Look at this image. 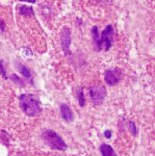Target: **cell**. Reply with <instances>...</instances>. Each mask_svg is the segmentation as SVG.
<instances>
[{
  "label": "cell",
  "instance_id": "obj_14",
  "mask_svg": "<svg viewBox=\"0 0 155 156\" xmlns=\"http://www.w3.org/2000/svg\"><path fill=\"white\" fill-rule=\"evenodd\" d=\"M104 135H105L106 138H109L111 136V131H109V130H106L105 132H104Z\"/></svg>",
  "mask_w": 155,
  "mask_h": 156
},
{
  "label": "cell",
  "instance_id": "obj_15",
  "mask_svg": "<svg viewBox=\"0 0 155 156\" xmlns=\"http://www.w3.org/2000/svg\"><path fill=\"white\" fill-rule=\"evenodd\" d=\"M20 1H26V2H29V3H34L36 0H20Z\"/></svg>",
  "mask_w": 155,
  "mask_h": 156
},
{
  "label": "cell",
  "instance_id": "obj_8",
  "mask_svg": "<svg viewBox=\"0 0 155 156\" xmlns=\"http://www.w3.org/2000/svg\"><path fill=\"white\" fill-rule=\"evenodd\" d=\"M100 151L102 153V156H117L114 150L107 144H102L100 147Z\"/></svg>",
  "mask_w": 155,
  "mask_h": 156
},
{
  "label": "cell",
  "instance_id": "obj_16",
  "mask_svg": "<svg viewBox=\"0 0 155 156\" xmlns=\"http://www.w3.org/2000/svg\"><path fill=\"white\" fill-rule=\"evenodd\" d=\"M3 25H2V23H1V21H0V30H2V29H3Z\"/></svg>",
  "mask_w": 155,
  "mask_h": 156
},
{
  "label": "cell",
  "instance_id": "obj_11",
  "mask_svg": "<svg viewBox=\"0 0 155 156\" xmlns=\"http://www.w3.org/2000/svg\"><path fill=\"white\" fill-rule=\"evenodd\" d=\"M78 100H79V104L80 106H84V103H86V100H84V95H83V90L80 89L78 93Z\"/></svg>",
  "mask_w": 155,
  "mask_h": 156
},
{
  "label": "cell",
  "instance_id": "obj_12",
  "mask_svg": "<svg viewBox=\"0 0 155 156\" xmlns=\"http://www.w3.org/2000/svg\"><path fill=\"white\" fill-rule=\"evenodd\" d=\"M129 125H130V129L132 130V133H133V134H136V125H134V124H133V123H132V122H129Z\"/></svg>",
  "mask_w": 155,
  "mask_h": 156
},
{
  "label": "cell",
  "instance_id": "obj_4",
  "mask_svg": "<svg viewBox=\"0 0 155 156\" xmlns=\"http://www.w3.org/2000/svg\"><path fill=\"white\" fill-rule=\"evenodd\" d=\"M91 99L95 105H100L105 98V89L101 85H95L90 89Z\"/></svg>",
  "mask_w": 155,
  "mask_h": 156
},
{
  "label": "cell",
  "instance_id": "obj_9",
  "mask_svg": "<svg viewBox=\"0 0 155 156\" xmlns=\"http://www.w3.org/2000/svg\"><path fill=\"white\" fill-rule=\"evenodd\" d=\"M17 67H18V69H19V72L21 73L23 76H25L26 78H30L31 73H30V71H29L28 68L23 66V65H20V64H17Z\"/></svg>",
  "mask_w": 155,
  "mask_h": 156
},
{
  "label": "cell",
  "instance_id": "obj_2",
  "mask_svg": "<svg viewBox=\"0 0 155 156\" xmlns=\"http://www.w3.org/2000/svg\"><path fill=\"white\" fill-rule=\"evenodd\" d=\"M42 137L46 142V144H48L49 147H51L52 149H55V150L67 149V145L64 142V140L55 131H53V130H50V129L45 130L43 134H42Z\"/></svg>",
  "mask_w": 155,
  "mask_h": 156
},
{
  "label": "cell",
  "instance_id": "obj_1",
  "mask_svg": "<svg viewBox=\"0 0 155 156\" xmlns=\"http://www.w3.org/2000/svg\"><path fill=\"white\" fill-rule=\"evenodd\" d=\"M20 104L23 109V112L26 115L34 117V115H39L41 112V106H40V102L33 95L31 94H23L20 97Z\"/></svg>",
  "mask_w": 155,
  "mask_h": 156
},
{
  "label": "cell",
  "instance_id": "obj_5",
  "mask_svg": "<svg viewBox=\"0 0 155 156\" xmlns=\"http://www.w3.org/2000/svg\"><path fill=\"white\" fill-rule=\"evenodd\" d=\"M121 79V75L118 70H107L105 72V81L109 85H116Z\"/></svg>",
  "mask_w": 155,
  "mask_h": 156
},
{
  "label": "cell",
  "instance_id": "obj_3",
  "mask_svg": "<svg viewBox=\"0 0 155 156\" xmlns=\"http://www.w3.org/2000/svg\"><path fill=\"white\" fill-rule=\"evenodd\" d=\"M112 39H114V27L111 25H107L102 31L101 37H99V42L96 46L97 50H108L112 45Z\"/></svg>",
  "mask_w": 155,
  "mask_h": 156
},
{
  "label": "cell",
  "instance_id": "obj_10",
  "mask_svg": "<svg viewBox=\"0 0 155 156\" xmlns=\"http://www.w3.org/2000/svg\"><path fill=\"white\" fill-rule=\"evenodd\" d=\"M20 12H21L22 15H33V9L29 6L22 5V6H20Z\"/></svg>",
  "mask_w": 155,
  "mask_h": 156
},
{
  "label": "cell",
  "instance_id": "obj_7",
  "mask_svg": "<svg viewBox=\"0 0 155 156\" xmlns=\"http://www.w3.org/2000/svg\"><path fill=\"white\" fill-rule=\"evenodd\" d=\"M61 115H62V119L65 121H67V122H72L74 119L73 112H72L71 108H70L67 104L61 105Z\"/></svg>",
  "mask_w": 155,
  "mask_h": 156
},
{
  "label": "cell",
  "instance_id": "obj_6",
  "mask_svg": "<svg viewBox=\"0 0 155 156\" xmlns=\"http://www.w3.org/2000/svg\"><path fill=\"white\" fill-rule=\"evenodd\" d=\"M71 34H70L69 28H65L64 31H62V49L69 53V47L70 44H71Z\"/></svg>",
  "mask_w": 155,
  "mask_h": 156
},
{
  "label": "cell",
  "instance_id": "obj_13",
  "mask_svg": "<svg viewBox=\"0 0 155 156\" xmlns=\"http://www.w3.org/2000/svg\"><path fill=\"white\" fill-rule=\"evenodd\" d=\"M0 71H1V74H2V76H3L4 78H6V74H5V71H4L3 67H2V62H0Z\"/></svg>",
  "mask_w": 155,
  "mask_h": 156
}]
</instances>
